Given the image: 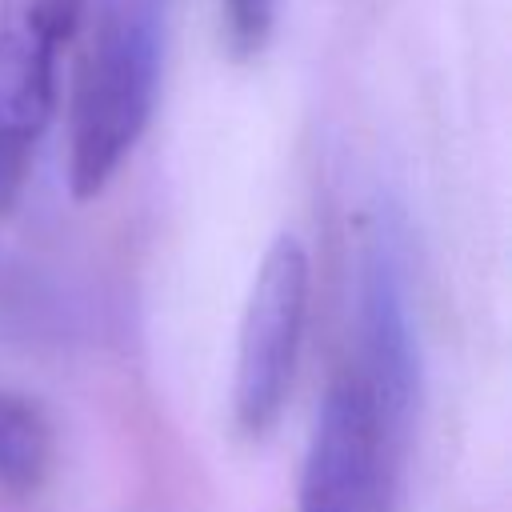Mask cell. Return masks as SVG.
Wrapping results in <instances>:
<instances>
[{
    "label": "cell",
    "mask_w": 512,
    "mask_h": 512,
    "mask_svg": "<svg viewBox=\"0 0 512 512\" xmlns=\"http://www.w3.org/2000/svg\"><path fill=\"white\" fill-rule=\"evenodd\" d=\"M168 0H84L64 80V144L72 196L88 200L144 136L160 64Z\"/></svg>",
    "instance_id": "obj_1"
},
{
    "label": "cell",
    "mask_w": 512,
    "mask_h": 512,
    "mask_svg": "<svg viewBox=\"0 0 512 512\" xmlns=\"http://www.w3.org/2000/svg\"><path fill=\"white\" fill-rule=\"evenodd\" d=\"M280 0H224V40L236 56L264 52L272 28H276Z\"/></svg>",
    "instance_id": "obj_6"
},
{
    "label": "cell",
    "mask_w": 512,
    "mask_h": 512,
    "mask_svg": "<svg viewBox=\"0 0 512 512\" xmlns=\"http://www.w3.org/2000/svg\"><path fill=\"white\" fill-rule=\"evenodd\" d=\"M308 296V252L292 232H284L264 248L236 328L232 420L248 440L268 436L288 408L308 332Z\"/></svg>",
    "instance_id": "obj_4"
},
{
    "label": "cell",
    "mask_w": 512,
    "mask_h": 512,
    "mask_svg": "<svg viewBox=\"0 0 512 512\" xmlns=\"http://www.w3.org/2000/svg\"><path fill=\"white\" fill-rule=\"evenodd\" d=\"M412 372L364 348L340 364L316 408L296 512H392Z\"/></svg>",
    "instance_id": "obj_2"
},
{
    "label": "cell",
    "mask_w": 512,
    "mask_h": 512,
    "mask_svg": "<svg viewBox=\"0 0 512 512\" xmlns=\"http://www.w3.org/2000/svg\"><path fill=\"white\" fill-rule=\"evenodd\" d=\"M52 472V424L48 416L8 388H0V488L28 496Z\"/></svg>",
    "instance_id": "obj_5"
},
{
    "label": "cell",
    "mask_w": 512,
    "mask_h": 512,
    "mask_svg": "<svg viewBox=\"0 0 512 512\" xmlns=\"http://www.w3.org/2000/svg\"><path fill=\"white\" fill-rule=\"evenodd\" d=\"M84 0H0V212H8L60 116Z\"/></svg>",
    "instance_id": "obj_3"
}]
</instances>
